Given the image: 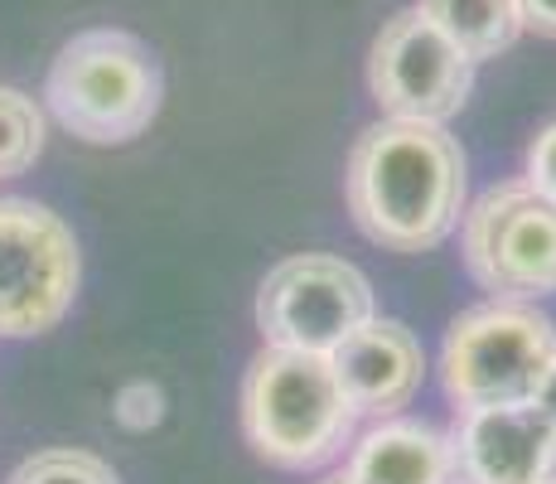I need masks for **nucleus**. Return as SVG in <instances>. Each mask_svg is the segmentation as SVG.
Wrapping results in <instances>:
<instances>
[{
	"label": "nucleus",
	"mask_w": 556,
	"mask_h": 484,
	"mask_svg": "<svg viewBox=\"0 0 556 484\" xmlns=\"http://www.w3.org/2000/svg\"><path fill=\"white\" fill-rule=\"evenodd\" d=\"M522 29H538V35L556 39V0H518Z\"/></svg>",
	"instance_id": "17"
},
{
	"label": "nucleus",
	"mask_w": 556,
	"mask_h": 484,
	"mask_svg": "<svg viewBox=\"0 0 556 484\" xmlns=\"http://www.w3.org/2000/svg\"><path fill=\"white\" fill-rule=\"evenodd\" d=\"M45 102L88 146H126L160 112V63L126 29H83L59 49Z\"/></svg>",
	"instance_id": "3"
},
{
	"label": "nucleus",
	"mask_w": 556,
	"mask_h": 484,
	"mask_svg": "<svg viewBox=\"0 0 556 484\" xmlns=\"http://www.w3.org/2000/svg\"><path fill=\"white\" fill-rule=\"evenodd\" d=\"M78 238L35 199H0V339L53 330L78 296Z\"/></svg>",
	"instance_id": "5"
},
{
	"label": "nucleus",
	"mask_w": 556,
	"mask_h": 484,
	"mask_svg": "<svg viewBox=\"0 0 556 484\" xmlns=\"http://www.w3.org/2000/svg\"><path fill=\"white\" fill-rule=\"evenodd\" d=\"M329 363H334V378L354 402V412L378 417V422L397 417L426 378L421 339L402 320H378V315L339 344L329 353Z\"/></svg>",
	"instance_id": "10"
},
{
	"label": "nucleus",
	"mask_w": 556,
	"mask_h": 484,
	"mask_svg": "<svg viewBox=\"0 0 556 484\" xmlns=\"http://www.w3.org/2000/svg\"><path fill=\"white\" fill-rule=\"evenodd\" d=\"M319 484H358L354 475H349V470H344V475H329V480H319Z\"/></svg>",
	"instance_id": "19"
},
{
	"label": "nucleus",
	"mask_w": 556,
	"mask_h": 484,
	"mask_svg": "<svg viewBox=\"0 0 556 484\" xmlns=\"http://www.w3.org/2000/svg\"><path fill=\"white\" fill-rule=\"evenodd\" d=\"M368 88L397 122L445 126L475 88V63L459 53L421 10H402L372 39Z\"/></svg>",
	"instance_id": "8"
},
{
	"label": "nucleus",
	"mask_w": 556,
	"mask_h": 484,
	"mask_svg": "<svg viewBox=\"0 0 556 484\" xmlns=\"http://www.w3.org/2000/svg\"><path fill=\"white\" fill-rule=\"evenodd\" d=\"M556 363V325L528 300H489L451 325L441 349V383L465 412L532 402Z\"/></svg>",
	"instance_id": "4"
},
{
	"label": "nucleus",
	"mask_w": 556,
	"mask_h": 484,
	"mask_svg": "<svg viewBox=\"0 0 556 484\" xmlns=\"http://www.w3.org/2000/svg\"><path fill=\"white\" fill-rule=\"evenodd\" d=\"M349 475L358 484H455V450L435 426L388 417L354 440Z\"/></svg>",
	"instance_id": "11"
},
{
	"label": "nucleus",
	"mask_w": 556,
	"mask_h": 484,
	"mask_svg": "<svg viewBox=\"0 0 556 484\" xmlns=\"http://www.w3.org/2000/svg\"><path fill=\"white\" fill-rule=\"evenodd\" d=\"M465 266L494 300H538L556 290V203L528 179L479 194L465 213Z\"/></svg>",
	"instance_id": "7"
},
{
	"label": "nucleus",
	"mask_w": 556,
	"mask_h": 484,
	"mask_svg": "<svg viewBox=\"0 0 556 484\" xmlns=\"http://www.w3.org/2000/svg\"><path fill=\"white\" fill-rule=\"evenodd\" d=\"M455 484H556V426L532 402L459 412Z\"/></svg>",
	"instance_id": "9"
},
{
	"label": "nucleus",
	"mask_w": 556,
	"mask_h": 484,
	"mask_svg": "<svg viewBox=\"0 0 556 484\" xmlns=\"http://www.w3.org/2000/svg\"><path fill=\"white\" fill-rule=\"evenodd\" d=\"M532 407H538L542 417H547V422L556 426V363L547 373H542V383H538V393H532Z\"/></svg>",
	"instance_id": "18"
},
{
	"label": "nucleus",
	"mask_w": 556,
	"mask_h": 484,
	"mask_svg": "<svg viewBox=\"0 0 556 484\" xmlns=\"http://www.w3.org/2000/svg\"><path fill=\"white\" fill-rule=\"evenodd\" d=\"M160 417H165V393L155 383H126L116 393V422L126 432H151L160 426Z\"/></svg>",
	"instance_id": "15"
},
{
	"label": "nucleus",
	"mask_w": 556,
	"mask_h": 484,
	"mask_svg": "<svg viewBox=\"0 0 556 484\" xmlns=\"http://www.w3.org/2000/svg\"><path fill=\"white\" fill-rule=\"evenodd\" d=\"M528 185L556 203V122L528 150Z\"/></svg>",
	"instance_id": "16"
},
{
	"label": "nucleus",
	"mask_w": 556,
	"mask_h": 484,
	"mask_svg": "<svg viewBox=\"0 0 556 484\" xmlns=\"http://www.w3.org/2000/svg\"><path fill=\"white\" fill-rule=\"evenodd\" d=\"M358 412L325 353L262 349L242 378V432L262 460L281 470H315L344 456Z\"/></svg>",
	"instance_id": "2"
},
{
	"label": "nucleus",
	"mask_w": 556,
	"mask_h": 484,
	"mask_svg": "<svg viewBox=\"0 0 556 484\" xmlns=\"http://www.w3.org/2000/svg\"><path fill=\"white\" fill-rule=\"evenodd\" d=\"M45 150V112L20 88H0V179L25 175Z\"/></svg>",
	"instance_id": "13"
},
{
	"label": "nucleus",
	"mask_w": 556,
	"mask_h": 484,
	"mask_svg": "<svg viewBox=\"0 0 556 484\" xmlns=\"http://www.w3.org/2000/svg\"><path fill=\"white\" fill-rule=\"evenodd\" d=\"M416 10H421L469 63L498 59V53L522 35L518 0H421Z\"/></svg>",
	"instance_id": "12"
},
{
	"label": "nucleus",
	"mask_w": 556,
	"mask_h": 484,
	"mask_svg": "<svg viewBox=\"0 0 556 484\" xmlns=\"http://www.w3.org/2000/svg\"><path fill=\"white\" fill-rule=\"evenodd\" d=\"M349 213L388 252H431L465 219V156L445 126L388 122L349 150Z\"/></svg>",
	"instance_id": "1"
},
{
	"label": "nucleus",
	"mask_w": 556,
	"mask_h": 484,
	"mask_svg": "<svg viewBox=\"0 0 556 484\" xmlns=\"http://www.w3.org/2000/svg\"><path fill=\"white\" fill-rule=\"evenodd\" d=\"M10 484H122L92 450H39L10 475Z\"/></svg>",
	"instance_id": "14"
},
{
	"label": "nucleus",
	"mask_w": 556,
	"mask_h": 484,
	"mask_svg": "<svg viewBox=\"0 0 556 484\" xmlns=\"http://www.w3.org/2000/svg\"><path fill=\"white\" fill-rule=\"evenodd\" d=\"M378 315L372 286L344 257H286L266 272L256 290V330L266 349L291 353H334L354 330Z\"/></svg>",
	"instance_id": "6"
}]
</instances>
